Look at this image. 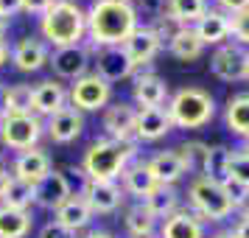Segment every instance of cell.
Segmentation results:
<instances>
[{
  "mask_svg": "<svg viewBox=\"0 0 249 238\" xmlns=\"http://www.w3.org/2000/svg\"><path fill=\"white\" fill-rule=\"evenodd\" d=\"M137 28V9L126 0H95L87 12V34L92 45H124Z\"/></svg>",
  "mask_w": 249,
  "mask_h": 238,
  "instance_id": "1",
  "label": "cell"
},
{
  "mask_svg": "<svg viewBox=\"0 0 249 238\" xmlns=\"http://www.w3.org/2000/svg\"><path fill=\"white\" fill-rule=\"evenodd\" d=\"M137 146L135 140H95L87 151H84V160H81V177L84 180H107L115 182L121 174L126 171L129 160H135Z\"/></svg>",
  "mask_w": 249,
  "mask_h": 238,
  "instance_id": "2",
  "label": "cell"
},
{
  "mask_svg": "<svg viewBox=\"0 0 249 238\" xmlns=\"http://www.w3.org/2000/svg\"><path fill=\"white\" fill-rule=\"evenodd\" d=\"M39 31L51 45H79L87 34V12L76 0H56L39 20Z\"/></svg>",
  "mask_w": 249,
  "mask_h": 238,
  "instance_id": "3",
  "label": "cell"
},
{
  "mask_svg": "<svg viewBox=\"0 0 249 238\" xmlns=\"http://www.w3.org/2000/svg\"><path fill=\"white\" fill-rule=\"evenodd\" d=\"M168 115H171V124L179 126V129H202L204 124L213 121L215 101L202 87H182V90L171 95Z\"/></svg>",
  "mask_w": 249,
  "mask_h": 238,
  "instance_id": "4",
  "label": "cell"
},
{
  "mask_svg": "<svg viewBox=\"0 0 249 238\" xmlns=\"http://www.w3.org/2000/svg\"><path fill=\"white\" fill-rule=\"evenodd\" d=\"M188 199H191L193 210L202 216V221H224L227 216L235 210V204L230 202L224 185L207 180V177H196L188 188Z\"/></svg>",
  "mask_w": 249,
  "mask_h": 238,
  "instance_id": "5",
  "label": "cell"
},
{
  "mask_svg": "<svg viewBox=\"0 0 249 238\" xmlns=\"http://www.w3.org/2000/svg\"><path fill=\"white\" fill-rule=\"evenodd\" d=\"M45 132L42 121L31 115H3L0 118V140L6 143L14 151H28V148H36L39 137Z\"/></svg>",
  "mask_w": 249,
  "mask_h": 238,
  "instance_id": "6",
  "label": "cell"
},
{
  "mask_svg": "<svg viewBox=\"0 0 249 238\" xmlns=\"http://www.w3.org/2000/svg\"><path fill=\"white\" fill-rule=\"evenodd\" d=\"M68 98L79 112H98L112 98V84L104 81L98 73H87V76H81V79L73 81Z\"/></svg>",
  "mask_w": 249,
  "mask_h": 238,
  "instance_id": "7",
  "label": "cell"
},
{
  "mask_svg": "<svg viewBox=\"0 0 249 238\" xmlns=\"http://www.w3.org/2000/svg\"><path fill=\"white\" fill-rule=\"evenodd\" d=\"M81 196L87 199L92 216H107L115 213L121 202H124V188L118 182H107V180H84V188H81Z\"/></svg>",
  "mask_w": 249,
  "mask_h": 238,
  "instance_id": "8",
  "label": "cell"
},
{
  "mask_svg": "<svg viewBox=\"0 0 249 238\" xmlns=\"http://www.w3.org/2000/svg\"><path fill=\"white\" fill-rule=\"evenodd\" d=\"M73 196V188H70L68 177L62 171H48L42 180L34 185V204H39L42 210H59L62 204Z\"/></svg>",
  "mask_w": 249,
  "mask_h": 238,
  "instance_id": "9",
  "label": "cell"
},
{
  "mask_svg": "<svg viewBox=\"0 0 249 238\" xmlns=\"http://www.w3.org/2000/svg\"><path fill=\"white\" fill-rule=\"evenodd\" d=\"M95 73L112 84V81L129 79L135 73V65H132L129 54L124 51V45H107L95 51Z\"/></svg>",
  "mask_w": 249,
  "mask_h": 238,
  "instance_id": "10",
  "label": "cell"
},
{
  "mask_svg": "<svg viewBox=\"0 0 249 238\" xmlns=\"http://www.w3.org/2000/svg\"><path fill=\"white\" fill-rule=\"evenodd\" d=\"M51 65H53V73L62 76V79H81V76H87V68H90V48L79 45H68V48H56L51 59H48Z\"/></svg>",
  "mask_w": 249,
  "mask_h": 238,
  "instance_id": "11",
  "label": "cell"
},
{
  "mask_svg": "<svg viewBox=\"0 0 249 238\" xmlns=\"http://www.w3.org/2000/svg\"><path fill=\"white\" fill-rule=\"evenodd\" d=\"M45 132L53 143H73L84 132V118L76 107H65L56 115H51L45 124Z\"/></svg>",
  "mask_w": 249,
  "mask_h": 238,
  "instance_id": "12",
  "label": "cell"
},
{
  "mask_svg": "<svg viewBox=\"0 0 249 238\" xmlns=\"http://www.w3.org/2000/svg\"><path fill=\"white\" fill-rule=\"evenodd\" d=\"M174 129L171 124V115L168 110H162V107H143V110H137V126H135V137L140 140H160V137H165Z\"/></svg>",
  "mask_w": 249,
  "mask_h": 238,
  "instance_id": "13",
  "label": "cell"
},
{
  "mask_svg": "<svg viewBox=\"0 0 249 238\" xmlns=\"http://www.w3.org/2000/svg\"><path fill=\"white\" fill-rule=\"evenodd\" d=\"M160 48H162V42L157 39V34H154L148 25H143V28L137 25L135 31H132V37L124 42V51L129 54V59H132L135 68L148 65V62L160 54Z\"/></svg>",
  "mask_w": 249,
  "mask_h": 238,
  "instance_id": "14",
  "label": "cell"
},
{
  "mask_svg": "<svg viewBox=\"0 0 249 238\" xmlns=\"http://www.w3.org/2000/svg\"><path fill=\"white\" fill-rule=\"evenodd\" d=\"M137 126V110L132 104H115L104 112V129L112 140H132Z\"/></svg>",
  "mask_w": 249,
  "mask_h": 238,
  "instance_id": "15",
  "label": "cell"
},
{
  "mask_svg": "<svg viewBox=\"0 0 249 238\" xmlns=\"http://www.w3.org/2000/svg\"><path fill=\"white\" fill-rule=\"evenodd\" d=\"M51 54H48V45L42 39H36V37H23L12 51V62L17 70H23V73H34L45 65Z\"/></svg>",
  "mask_w": 249,
  "mask_h": 238,
  "instance_id": "16",
  "label": "cell"
},
{
  "mask_svg": "<svg viewBox=\"0 0 249 238\" xmlns=\"http://www.w3.org/2000/svg\"><path fill=\"white\" fill-rule=\"evenodd\" d=\"M193 31L202 39V45H221L227 37H230V17L221 9H207L193 23Z\"/></svg>",
  "mask_w": 249,
  "mask_h": 238,
  "instance_id": "17",
  "label": "cell"
},
{
  "mask_svg": "<svg viewBox=\"0 0 249 238\" xmlns=\"http://www.w3.org/2000/svg\"><path fill=\"white\" fill-rule=\"evenodd\" d=\"M210 70L221 81L244 79V48L241 45H221L210 59Z\"/></svg>",
  "mask_w": 249,
  "mask_h": 238,
  "instance_id": "18",
  "label": "cell"
},
{
  "mask_svg": "<svg viewBox=\"0 0 249 238\" xmlns=\"http://www.w3.org/2000/svg\"><path fill=\"white\" fill-rule=\"evenodd\" d=\"M48 171H51V157H48L42 148H28V151H20L17 160H14V180H23V182L36 185Z\"/></svg>",
  "mask_w": 249,
  "mask_h": 238,
  "instance_id": "19",
  "label": "cell"
},
{
  "mask_svg": "<svg viewBox=\"0 0 249 238\" xmlns=\"http://www.w3.org/2000/svg\"><path fill=\"white\" fill-rule=\"evenodd\" d=\"M160 238H204V224L199 213H188V210H177L168 216L162 227H160Z\"/></svg>",
  "mask_w": 249,
  "mask_h": 238,
  "instance_id": "20",
  "label": "cell"
},
{
  "mask_svg": "<svg viewBox=\"0 0 249 238\" xmlns=\"http://www.w3.org/2000/svg\"><path fill=\"white\" fill-rule=\"evenodd\" d=\"M146 165H148V171H151V177L157 180V185H174V182H179L182 174H185V165H182V157L177 154V148L157 151Z\"/></svg>",
  "mask_w": 249,
  "mask_h": 238,
  "instance_id": "21",
  "label": "cell"
},
{
  "mask_svg": "<svg viewBox=\"0 0 249 238\" xmlns=\"http://www.w3.org/2000/svg\"><path fill=\"white\" fill-rule=\"evenodd\" d=\"M68 107V90L56 84V81H42V84H36L34 87V112L36 115H56L59 110H65Z\"/></svg>",
  "mask_w": 249,
  "mask_h": 238,
  "instance_id": "22",
  "label": "cell"
},
{
  "mask_svg": "<svg viewBox=\"0 0 249 238\" xmlns=\"http://www.w3.org/2000/svg\"><path fill=\"white\" fill-rule=\"evenodd\" d=\"M135 101L143 107H162L168 98V84L160 79L157 73H140L135 79Z\"/></svg>",
  "mask_w": 249,
  "mask_h": 238,
  "instance_id": "23",
  "label": "cell"
},
{
  "mask_svg": "<svg viewBox=\"0 0 249 238\" xmlns=\"http://www.w3.org/2000/svg\"><path fill=\"white\" fill-rule=\"evenodd\" d=\"M90 219H92V210H90V204H87V199H84L81 193L79 196H70L68 202L56 210V221L62 227L73 230V233L84 230V227L90 224Z\"/></svg>",
  "mask_w": 249,
  "mask_h": 238,
  "instance_id": "24",
  "label": "cell"
},
{
  "mask_svg": "<svg viewBox=\"0 0 249 238\" xmlns=\"http://www.w3.org/2000/svg\"><path fill=\"white\" fill-rule=\"evenodd\" d=\"M143 207H146L154 219H162V221H165L168 216H174L179 210V193L174 191V185H157V188L143 199Z\"/></svg>",
  "mask_w": 249,
  "mask_h": 238,
  "instance_id": "25",
  "label": "cell"
},
{
  "mask_svg": "<svg viewBox=\"0 0 249 238\" xmlns=\"http://www.w3.org/2000/svg\"><path fill=\"white\" fill-rule=\"evenodd\" d=\"M230 157H232V151L227 146H207L202 157V177L224 185L230 180Z\"/></svg>",
  "mask_w": 249,
  "mask_h": 238,
  "instance_id": "26",
  "label": "cell"
},
{
  "mask_svg": "<svg viewBox=\"0 0 249 238\" xmlns=\"http://www.w3.org/2000/svg\"><path fill=\"white\" fill-rule=\"evenodd\" d=\"M124 177V191L137 196V199H146L148 193L157 188V180L151 177L146 163H135V165H126V171L121 174Z\"/></svg>",
  "mask_w": 249,
  "mask_h": 238,
  "instance_id": "27",
  "label": "cell"
},
{
  "mask_svg": "<svg viewBox=\"0 0 249 238\" xmlns=\"http://www.w3.org/2000/svg\"><path fill=\"white\" fill-rule=\"evenodd\" d=\"M224 121H227V129H230L232 135L249 137V92L232 95V98L227 101Z\"/></svg>",
  "mask_w": 249,
  "mask_h": 238,
  "instance_id": "28",
  "label": "cell"
},
{
  "mask_svg": "<svg viewBox=\"0 0 249 238\" xmlns=\"http://www.w3.org/2000/svg\"><path fill=\"white\" fill-rule=\"evenodd\" d=\"M3 112L6 115H31L34 112V87L31 84L3 87Z\"/></svg>",
  "mask_w": 249,
  "mask_h": 238,
  "instance_id": "29",
  "label": "cell"
},
{
  "mask_svg": "<svg viewBox=\"0 0 249 238\" xmlns=\"http://www.w3.org/2000/svg\"><path fill=\"white\" fill-rule=\"evenodd\" d=\"M31 233L28 210H12L0 204V238H25Z\"/></svg>",
  "mask_w": 249,
  "mask_h": 238,
  "instance_id": "30",
  "label": "cell"
},
{
  "mask_svg": "<svg viewBox=\"0 0 249 238\" xmlns=\"http://www.w3.org/2000/svg\"><path fill=\"white\" fill-rule=\"evenodd\" d=\"M168 51H171L177 59H182V62H193V59L202 56L204 45H202V39L196 37V31H193L191 25H185L179 34H177V37L168 42Z\"/></svg>",
  "mask_w": 249,
  "mask_h": 238,
  "instance_id": "31",
  "label": "cell"
},
{
  "mask_svg": "<svg viewBox=\"0 0 249 238\" xmlns=\"http://www.w3.org/2000/svg\"><path fill=\"white\" fill-rule=\"evenodd\" d=\"M204 12H207L204 0H165V14H171L179 25L196 23Z\"/></svg>",
  "mask_w": 249,
  "mask_h": 238,
  "instance_id": "32",
  "label": "cell"
},
{
  "mask_svg": "<svg viewBox=\"0 0 249 238\" xmlns=\"http://www.w3.org/2000/svg\"><path fill=\"white\" fill-rule=\"evenodd\" d=\"M34 204V185L23 180H14L9 182V188L3 193V207H12V210H28Z\"/></svg>",
  "mask_w": 249,
  "mask_h": 238,
  "instance_id": "33",
  "label": "cell"
},
{
  "mask_svg": "<svg viewBox=\"0 0 249 238\" xmlns=\"http://www.w3.org/2000/svg\"><path fill=\"white\" fill-rule=\"evenodd\" d=\"M154 224H157V219L143 207V202L126 210V230L132 236H148V233H154Z\"/></svg>",
  "mask_w": 249,
  "mask_h": 238,
  "instance_id": "34",
  "label": "cell"
},
{
  "mask_svg": "<svg viewBox=\"0 0 249 238\" xmlns=\"http://www.w3.org/2000/svg\"><path fill=\"white\" fill-rule=\"evenodd\" d=\"M148 28H151L154 34H157L160 42H171V39L179 34L185 25H179L177 20H174V17H171V14H160V17H154V23L148 25Z\"/></svg>",
  "mask_w": 249,
  "mask_h": 238,
  "instance_id": "35",
  "label": "cell"
},
{
  "mask_svg": "<svg viewBox=\"0 0 249 238\" xmlns=\"http://www.w3.org/2000/svg\"><path fill=\"white\" fill-rule=\"evenodd\" d=\"M230 180L238 182V185H244L249 188V151H235L232 157H230Z\"/></svg>",
  "mask_w": 249,
  "mask_h": 238,
  "instance_id": "36",
  "label": "cell"
},
{
  "mask_svg": "<svg viewBox=\"0 0 249 238\" xmlns=\"http://www.w3.org/2000/svg\"><path fill=\"white\" fill-rule=\"evenodd\" d=\"M204 143H185V146L177 148V154L182 157V165H185V171H193L196 168V157H199V165H202V157H204Z\"/></svg>",
  "mask_w": 249,
  "mask_h": 238,
  "instance_id": "37",
  "label": "cell"
},
{
  "mask_svg": "<svg viewBox=\"0 0 249 238\" xmlns=\"http://www.w3.org/2000/svg\"><path fill=\"white\" fill-rule=\"evenodd\" d=\"M230 34L238 39V45H249V9L232 14V20H230Z\"/></svg>",
  "mask_w": 249,
  "mask_h": 238,
  "instance_id": "38",
  "label": "cell"
},
{
  "mask_svg": "<svg viewBox=\"0 0 249 238\" xmlns=\"http://www.w3.org/2000/svg\"><path fill=\"white\" fill-rule=\"evenodd\" d=\"M224 191H227V196H230V202L235 204V210L244 207V202H247V196H249V188H244V185H238V182H232V180H227Z\"/></svg>",
  "mask_w": 249,
  "mask_h": 238,
  "instance_id": "39",
  "label": "cell"
},
{
  "mask_svg": "<svg viewBox=\"0 0 249 238\" xmlns=\"http://www.w3.org/2000/svg\"><path fill=\"white\" fill-rule=\"evenodd\" d=\"M36 238H76V233L68 230V227H62L59 221H48V224L39 230V236Z\"/></svg>",
  "mask_w": 249,
  "mask_h": 238,
  "instance_id": "40",
  "label": "cell"
},
{
  "mask_svg": "<svg viewBox=\"0 0 249 238\" xmlns=\"http://www.w3.org/2000/svg\"><path fill=\"white\" fill-rule=\"evenodd\" d=\"M137 9L148 17H160L165 14V0H137Z\"/></svg>",
  "mask_w": 249,
  "mask_h": 238,
  "instance_id": "41",
  "label": "cell"
},
{
  "mask_svg": "<svg viewBox=\"0 0 249 238\" xmlns=\"http://www.w3.org/2000/svg\"><path fill=\"white\" fill-rule=\"evenodd\" d=\"M56 0H23V12L28 14H45Z\"/></svg>",
  "mask_w": 249,
  "mask_h": 238,
  "instance_id": "42",
  "label": "cell"
},
{
  "mask_svg": "<svg viewBox=\"0 0 249 238\" xmlns=\"http://www.w3.org/2000/svg\"><path fill=\"white\" fill-rule=\"evenodd\" d=\"M218 6L227 14H238V12H244V9H249V0H218Z\"/></svg>",
  "mask_w": 249,
  "mask_h": 238,
  "instance_id": "43",
  "label": "cell"
},
{
  "mask_svg": "<svg viewBox=\"0 0 249 238\" xmlns=\"http://www.w3.org/2000/svg\"><path fill=\"white\" fill-rule=\"evenodd\" d=\"M17 12H23V0H0V14L3 17H12Z\"/></svg>",
  "mask_w": 249,
  "mask_h": 238,
  "instance_id": "44",
  "label": "cell"
},
{
  "mask_svg": "<svg viewBox=\"0 0 249 238\" xmlns=\"http://www.w3.org/2000/svg\"><path fill=\"white\" fill-rule=\"evenodd\" d=\"M232 233H235V238H249V213L241 216V221L235 224V230H232Z\"/></svg>",
  "mask_w": 249,
  "mask_h": 238,
  "instance_id": "45",
  "label": "cell"
},
{
  "mask_svg": "<svg viewBox=\"0 0 249 238\" xmlns=\"http://www.w3.org/2000/svg\"><path fill=\"white\" fill-rule=\"evenodd\" d=\"M9 182H12V174L6 168H0V199H3V193H6V188H9Z\"/></svg>",
  "mask_w": 249,
  "mask_h": 238,
  "instance_id": "46",
  "label": "cell"
},
{
  "mask_svg": "<svg viewBox=\"0 0 249 238\" xmlns=\"http://www.w3.org/2000/svg\"><path fill=\"white\" fill-rule=\"evenodd\" d=\"M9 62V45H6V39H0V68Z\"/></svg>",
  "mask_w": 249,
  "mask_h": 238,
  "instance_id": "47",
  "label": "cell"
},
{
  "mask_svg": "<svg viewBox=\"0 0 249 238\" xmlns=\"http://www.w3.org/2000/svg\"><path fill=\"white\" fill-rule=\"evenodd\" d=\"M9 25H12V17H3V14H0V39L6 37V31H9Z\"/></svg>",
  "mask_w": 249,
  "mask_h": 238,
  "instance_id": "48",
  "label": "cell"
},
{
  "mask_svg": "<svg viewBox=\"0 0 249 238\" xmlns=\"http://www.w3.org/2000/svg\"><path fill=\"white\" fill-rule=\"evenodd\" d=\"M84 238H112L109 233H104V230H92V233H87Z\"/></svg>",
  "mask_w": 249,
  "mask_h": 238,
  "instance_id": "49",
  "label": "cell"
},
{
  "mask_svg": "<svg viewBox=\"0 0 249 238\" xmlns=\"http://www.w3.org/2000/svg\"><path fill=\"white\" fill-rule=\"evenodd\" d=\"M244 79L249 81V51H244Z\"/></svg>",
  "mask_w": 249,
  "mask_h": 238,
  "instance_id": "50",
  "label": "cell"
},
{
  "mask_svg": "<svg viewBox=\"0 0 249 238\" xmlns=\"http://www.w3.org/2000/svg\"><path fill=\"white\" fill-rule=\"evenodd\" d=\"M210 238H235V233H232V230H221V233H215V236H210Z\"/></svg>",
  "mask_w": 249,
  "mask_h": 238,
  "instance_id": "51",
  "label": "cell"
},
{
  "mask_svg": "<svg viewBox=\"0 0 249 238\" xmlns=\"http://www.w3.org/2000/svg\"><path fill=\"white\" fill-rule=\"evenodd\" d=\"M132 238H157L154 233H148V236H132Z\"/></svg>",
  "mask_w": 249,
  "mask_h": 238,
  "instance_id": "52",
  "label": "cell"
},
{
  "mask_svg": "<svg viewBox=\"0 0 249 238\" xmlns=\"http://www.w3.org/2000/svg\"><path fill=\"white\" fill-rule=\"evenodd\" d=\"M244 213H249V196H247V202H244Z\"/></svg>",
  "mask_w": 249,
  "mask_h": 238,
  "instance_id": "53",
  "label": "cell"
},
{
  "mask_svg": "<svg viewBox=\"0 0 249 238\" xmlns=\"http://www.w3.org/2000/svg\"><path fill=\"white\" fill-rule=\"evenodd\" d=\"M247 151H249V137H247Z\"/></svg>",
  "mask_w": 249,
  "mask_h": 238,
  "instance_id": "54",
  "label": "cell"
},
{
  "mask_svg": "<svg viewBox=\"0 0 249 238\" xmlns=\"http://www.w3.org/2000/svg\"><path fill=\"white\" fill-rule=\"evenodd\" d=\"M126 3H132V0H126Z\"/></svg>",
  "mask_w": 249,
  "mask_h": 238,
  "instance_id": "55",
  "label": "cell"
},
{
  "mask_svg": "<svg viewBox=\"0 0 249 238\" xmlns=\"http://www.w3.org/2000/svg\"><path fill=\"white\" fill-rule=\"evenodd\" d=\"M0 90H3V87H0Z\"/></svg>",
  "mask_w": 249,
  "mask_h": 238,
  "instance_id": "56",
  "label": "cell"
}]
</instances>
